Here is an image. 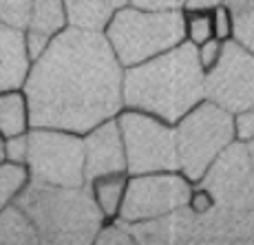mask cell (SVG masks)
I'll list each match as a JSON object with an SVG mask.
<instances>
[{"label": "cell", "mask_w": 254, "mask_h": 245, "mask_svg": "<svg viewBox=\"0 0 254 245\" xmlns=\"http://www.w3.org/2000/svg\"><path fill=\"white\" fill-rule=\"evenodd\" d=\"M124 66L104 33L66 27L31 62L24 95L31 126L84 135L124 109Z\"/></svg>", "instance_id": "cell-1"}, {"label": "cell", "mask_w": 254, "mask_h": 245, "mask_svg": "<svg viewBox=\"0 0 254 245\" xmlns=\"http://www.w3.org/2000/svg\"><path fill=\"white\" fill-rule=\"evenodd\" d=\"M124 109H135L175 124L206 100V73L190 42L168 49L141 64L124 68Z\"/></svg>", "instance_id": "cell-2"}, {"label": "cell", "mask_w": 254, "mask_h": 245, "mask_svg": "<svg viewBox=\"0 0 254 245\" xmlns=\"http://www.w3.org/2000/svg\"><path fill=\"white\" fill-rule=\"evenodd\" d=\"M16 203L36 225L40 243L47 245H91L106 221L89 184L51 185L29 179Z\"/></svg>", "instance_id": "cell-3"}, {"label": "cell", "mask_w": 254, "mask_h": 245, "mask_svg": "<svg viewBox=\"0 0 254 245\" xmlns=\"http://www.w3.org/2000/svg\"><path fill=\"white\" fill-rule=\"evenodd\" d=\"M104 36L124 68L182 45L184 11H148L126 4L113 11Z\"/></svg>", "instance_id": "cell-4"}, {"label": "cell", "mask_w": 254, "mask_h": 245, "mask_svg": "<svg viewBox=\"0 0 254 245\" xmlns=\"http://www.w3.org/2000/svg\"><path fill=\"white\" fill-rule=\"evenodd\" d=\"M179 170L190 181H199L214 159L232 144V113L210 100H201L179 122H175Z\"/></svg>", "instance_id": "cell-5"}, {"label": "cell", "mask_w": 254, "mask_h": 245, "mask_svg": "<svg viewBox=\"0 0 254 245\" xmlns=\"http://www.w3.org/2000/svg\"><path fill=\"white\" fill-rule=\"evenodd\" d=\"M24 168L31 181L51 185H84V139L64 128L31 126Z\"/></svg>", "instance_id": "cell-6"}, {"label": "cell", "mask_w": 254, "mask_h": 245, "mask_svg": "<svg viewBox=\"0 0 254 245\" xmlns=\"http://www.w3.org/2000/svg\"><path fill=\"white\" fill-rule=\"evenodd\" d=\"M128 175L179 170L175 126L150 113L122 109L117 115Z\"/></svg>", "instance_id": "cell-7"}, {"label": "cell", "mask_w": 254, "mask_h": 245, "mask_svg": "<svg viewBox=\"0 0 254 245\" xmlns=\"http://www.w3.org/2000/svg\"><path fill=\"white\" fill-rule=\"evenodd\" d=\"M190 181L182 170H159V173L128 175L124 203L120 217L124 223H141L159 219L186 208Z\"/></svg>", "instance_id": "cell-8"}, {"label": "cell", "mask_w": 254, "mask_h": 245, "mask_svg": "<svg viewBox=\"0 0 254 245\" xmlns=\"http://www.w3.org/2000/svg\"><path fill=\"white\" fill-rule=\"evenodd\" d=\"M206 100L232 115L254 109V53L228 40L223 45L221 60L206 73Z\"/></svg>", "instance_id": "cell-9"}, {"label": "cell", "mask_w": 254, "mask_h": 245, "mask_svg": "<svg viewBox=\"0 0 254 245\" xmlns=\"http://www.w3.org/2000/svg\"><path fill=\"white\" fill-rule=\"evenodd\" d=\"M214 194L219 208L252 210L254 208V168L246 144L234 139L199 179Z\"/></svg>", "instance_id": "cell-10"}, {"label": "cell", "mask_w": 254, "mask_h": 245, "mask_svg": "<svg viewBox=\"0 0 254 245\" xmlns=\"http://www.w3.org/2000/svg\"><path fill=\"white\" fill-rule=\"evenodd\" d=\"M84 139V175L86 184L104 175L128 173L126 170V150L117 117L93 126L82 135Z\"/></svg>", "instance_id": "cell-11"}, {"label": "cell", "mask_w": 254, "mask_h": 245, "mask_svg": "<svg viewBox=\"0 0 254 245\" xmlns=\"http://www.w3.org/2000/svg\"><path fill=\"white\" fill-rule=\"evenodd\" d=\"M190 243H254V208L226 210L217 205L194 219Z\"/></svg>", "instance_id": "cell-12"}, {"label": "cell", "mask_w": 254, "mask_h": 245, "mask_svg": "<svg viewBox=\"0 0 254 245\" xmlns=\"http://www.w3.org/2000/svg\"><path fill=\"white\" fill-rule=\"evenodd\" d=\"M66 27L69 20H66L64 0H31V18H29V27L24 29L31 60L45 53L53 38L60 36Z\"/></svg>", "instance_id": "cell-13"}, {"label": "cell", "mask_w": 254, "mask_h": 245, "mask_svg": "<svg viewBox=\"0 0 254 245\" xmlns=\"http://www.w3.org/2000/svg\"><path fill=\"white\" fill-rule=\"evenodd\" d=\"M31 62L24 31L0 22V91L22 89Z\"/></svg>", "instance_id": "cell-14"}, {"label": "cell", "mask_w": 254, "mask_h": 245, "mask_svg": "<svg viewBox=\"0 0 254 245\" xmlns=\"http://www.w3.org/2000/svg\"><path fill=\"white\" fill-rule=\"evenodd\" d=\"M69 27L104 33L115 7L109 0H64Z\"/></svg>", "instance_id": "cell-15"}, {"label": "cell", "mask_w": 254, "mask_h": 245, "mask_svg": "<svg viewBox=\"0 0 254 245\" xmlns=\"http://www.w3.org/2000/svg\"><path fill=\"white\" fill-rule=\"evenodd\" d=\"M31 128V111L22 89L0 91V135H24Z\"/></svg>", "instance_id": "cell-16"}, {"label": "cell", "mask_w": 254, "mask_h": 245, "mask_svg": "<svg viewBox=\"0 0 254 245\" xmlns=\"http://www.w3.org/2000/svg\"><path fill=\"white\" fill-rule=\"evenodd\" d=\"M126 184H128V173H115V175H104L89 181L91 194L95 199V205L100 208L102 217L109 219L120 217L122 203H124L126 194Z\"/></svg>", "instance_id": "cell-17"}, {"label": "cell", "mask_w": 254, "mask_h": 245, "mask_svg": "<svg viewBox=\"0 0 254 245\" xmlns=\"http://www.w3.org/2000/svg\"><path fill=\"white\" fill-rule=\"evenodd\" d=\"M0 243H11V245L40 243L36 225L16 201L0 210Z\"/></svg>", "instance_id": "cell-18"}, {"label": "cell", "mask_w": 254, "mask_h": 245, "mask_svg": "<svg viewBox=\"0 0 254 245\" xmlns=\"http://www.w3.org/2000/svg\"><path fill=\"white\" fill-rule=\"evenodd\" d=\"M232 11V40L254 53V0H226Z\"/></svg>", "instance_id": "cell-19"}, {"label": "cell", "mask_w": 254, "mask_h": 245, "mask_svg": "<svg viewBox=\"0 0 254 245\" xmlns=\"http://www.w3.org/2000/svg\"><path fill=\"white\" fill-rule=\"evenodd\" d=\"M184 38L192 47L214 38L212 31V13L206 7H186L184 9Z\"/></svg>", "instance_id": "cell-20"}, {"label": "cell", "mask_w": 254, "mask_h": 245, "mask_svg": "<svg viewBox=\"0 0 254 245\" xmlns=\"http://www.w3.org/2000/svg\"><path fill=\"white\" fill-rule=\"evenodd\" d=\"M29 184V173L22 164L0 161V210L18 199L22 188Z\"/></svg>", "instance_id": "cell-21"}, {"label": "cell", "mask_w": 254, "mask_h": 245, "mask_svg": "<svg viewBox=\"0 0 254 245\" xmlns=\"http://www.w3.org/2000/svg\"><path fill=\"white\" fill-rule=\"evenodd\" d=\"M31 18V0H0V22L11 29H24L29 27Z\"/></svg>", "instance_id": "cell-22"}, {"label": "cell", "mask_w": 254, "mask_h": 245, "mask_svg": "<svg viewBox=\"0 0 254 245\" xmlns=\"http://www.w3.org/2000/svg\"><path fill=\"white\" fill-rule=\"evenodd\" d=\"M97 245H128L135 243V237L130 232L128 223H124L122 219H109V221L102 223L100 232L95 237Z\"/></svg>", "instance_id": "cell-23"}, {"label": "cell", "mask_w": 254, "mask_h": 245, "mask_svg": "<svg viewBox=\"0 0 254 245\" xmlns=\"http://www.w3.org/2000/svg\"><path fill=\"white\" fill-rule=\"evenodd\" d=\"M186 208L192 214H197V217H203V214L212 212V210L217 208V199H214V194L210 192L206 185L194 181L192 188H190L188 201H186Z\"/></svg>", "instance_id": "cell-24"}, {"label": "cell", "mask_w": 254, "mask_h": 245, "mask_svg": "<svg viewBox=\"0 0 254 245\" xmlns=\"http://www.w3.org/2000/svg\"><path fill=\"white\" fill-rule=\"evenodd\" d=\"M210 13H212V31L214 38L221 42L232 40V31H234V22H232V11L228 7L226 0L217 2L214 7H210Z\"/></svg>", "instance_id": "cell-25"}, {"label": "cell", "mask_w": 254, "mask_h": 245, "mask_svg": "<svg viewBox=\"0 0 254 245\" xmlns=\"http://www.w3.org/2000/svg\"><path fill=\"white\" fill-rule=\"evenodd\" d=\"M223 45H226V42L217 40V38H210V40L201 42L199 47H194V53H197V62H199V66H201L203 73L212 71V68L217 66V62L221 60Z\"/></svg>", "instance_id": "cell-26"}, {"label": "cell", "mask_w": 254, "mask_h": 245, "mask_svg": "<svg viewBox=\"0 0 254 245\" xmlns=\"http://www.w3.org/2000/svg\"><path fill=\"white\" fill-rule=\"evenodd\" d=\"M232 120H234V137H237V141L246 144V141L254 139V109L234 113Z\"/></svg>", "instance_id": "cell-27"}, {"label": "cell", "mask_w": 254, "mask_h": 245, "mask_svg": "<svg viewBox=\"0 0 254 245\" xmlns=\"http://www.w3.org/2000/svg\"><path fill=\"white\" fill-rule=\"evenodd\" d=\"M24 159H27V133L4 137V161L24 166Z\"/></svg>", "instance_id": "cell-28"}, {"label": "cell", "mask_w": 254, "mask_h": 245, "mask_svg": "<svg viewBox=\"0 0 254 245\" xmlns=\"http://www.w3.org/2000/svg\"><path fill=\"white\" fill-rule=\"evenodd\" d=\"M128 4L148 11H184L188 7V0H130Z\"/></svg>", "instance_id": "cell-29"}, {"label": "cell", "mask_w": 254, "mask_h": 245, "mask_svg": "<svg viewBox=\"0 0 254 245\" xmlns=\"http://www.w3.org/2000/svg\"><path fill=\"white\" fill-rule=\"evenodd\" d=\"M246 150H248V157H250V164H252V168H254V139L246 141Z\"/></svg>", "instance_id": "cell-30"}, {"label": "cell", "mask_w": 254, "mask_h": 245, "mask_svg": "<svg viewBox=\"0 0 254 245\" xmlns=\"http://www.w3.org/2000/svg\"><path fill=\"white\" fill-rule=\"evenodd\" d=\"M109 2H111V4H113V7H115V9H120V7H126V4H128V2H130V0H109Z\"/></svg>", "instance_id": "cell-31"}, {"label": "cell", "mask_w": 254, "mask_h": 245, "mask_svg": "<svg viewBox=\"0 0 254 245\" xmlns=\"http://www.w3.org/2000/svg\"><path fill=\"white\" fill-rule=\"evenodd\" d=\"M0 161H4V137L0 135Z\"/></svg>", "instance_id": "cell-32"}]
</instances>
